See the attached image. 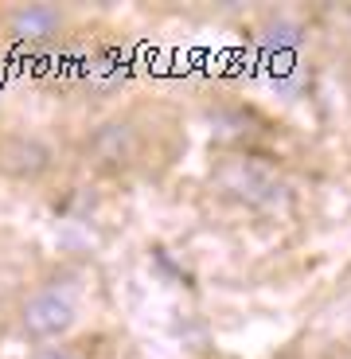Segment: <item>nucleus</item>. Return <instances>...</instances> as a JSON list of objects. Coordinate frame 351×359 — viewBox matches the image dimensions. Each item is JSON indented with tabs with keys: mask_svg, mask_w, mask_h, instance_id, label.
Returning <instances> with one entry per match:
<instances>
[{
	"mask_svg": "<svg viewBox=\"0 0 351 359\" xmlns=\"http://www.w3.org/2000/svg\"><path fill=\"white\" fill-rule=\"evenodd\" d=\"M149 149V129L137 114H117L106 117L90 137H86V161L106 176H121L141 164Z\"/></svg>",
	"mask_w": 351,
	"mask_h": 359,
	"instance_id": "1",
	"label": "nucleus"
},
{
	"mask_svg": "<svg viewBox=\"0 0 351 359\" xmlns=\"http://www.w3.org/2000/svg\"><path fill=\"white\" fill-rule=\"evenodd\" d=\"M74 320H78V309H74V301L67 293H59V289H36V293H27L20 301L12 328H16V336L24 344H36L39 348V344H59L74 328Z\"/></svg>",
	"mask_w": 351,
	"mask_h": 359,
	"instance_id": "2",
	"label": "nucleus"
},
{
	"mask_svg": "<svg viewBox=\"0 0 351 359\" xmlns=\"http://www.w3.org/2000/svg\"><path fill=\"white\" fill-rule=\"evenodd\" d=\"M55 149L47 137L27 133V129H8L0 133V176L16 180V184H39L55 168Z\"/></svg>",
	"mask_w": 351,
	"mask_h": 359,
	"instance_id": "3",
	"label": "nucleus"
},
{
	"mask_svg": "<svg viewBox=\"0 0 351 359\" xmlns=\"http://www.w3.org/2000/svg\"><path fill=\"white\" fill-rule=\"evenodd\" d=\"M4 24V36L16 39V43H27V47H39V43H55V39L67 32L71 16L55 4H16L0 16Z\"/></svg>",
	"mask_w": 351,
	"mask_h": 359,
	"instance_id": "4",
	"label": "nucleus"
},
{
	"mask_svg": "<svg viewBox=\"0 0 351 359\" xmlns=\"http://www.w3.org/2000/svg\"><path fill=\"white\" fill-rule=\"evenodd\" d=\"M24 359H86V355H82L78 348H71V344L59 340V344H39V348H32Z\"/></svg>",
	"mask_w": 351,
	"mask_h": 359,
	"instance_id": "5",
	"label": "nucleus"
}]
</instances>
